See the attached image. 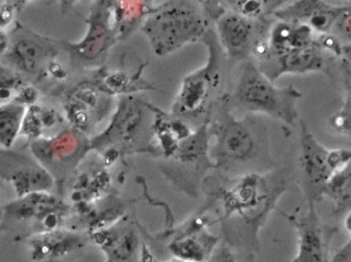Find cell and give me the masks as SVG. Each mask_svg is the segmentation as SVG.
<instances>
[{"label": "cell", "instance_id": "10", "mask_svg": "<svg viewBox=\"0 0 351 262\" xmlns=\"http://www.w3.org/2000/svg\"><path fill=\"white\" fill-rule=\"evenodd\" d=\"M215 22L224 53L237 61L249 60L258 41L263 38L264 29L258 20L241 16L227 8Z\"/></svg>", "mask_w": 351, "mask_h": 262}, {"label": "cell", "instance_id": "4", "mask_svg": "<svg viewBox=\"0 0 351 262\" xmlns=\"http://www.w3.org/2000/svg\"><path fill=\"white\" fill-rule=\"evenodd\" d=\"M206 16L200 2H167L147 16L142 30L156 53L166 56L200 38L206 32Z\"/></svg>", "mask_w": 351, "mask_h": 262}, {"label": "cell", "instance_id": "34", "mask_svg": "<svg viewBox=\"0 0 351 262\" xmlns=\"http://www.w3.org/2000/svg\"><path fill=\"white\" fill-rule=\"evenodd\" d=\"M344 226H346V230L351 234V211L348 212V215H346Z\"/></svg>", "mask_w": 351, "mask_h": 262}, {"label": "cell", "instance_id": "13", "mask_svg": "<svg viewBox=\"0 0 351 262\" xmlns=\"http://www.w3.org/2000/svg\"><path fill=\"white\" fill-rule=\"evenodd\" d=\"M10 36V49L5 53L10 68L30 75L40 74L55 56V47L49 39L43 38L20 26Z\"/></svg>", "mask_w": 351, "mask_h": 262}, {"label": "cell", "instance_id": "21", "mask_svg": "<svg viewBox=\"0 0 351 262\" xmlns=\"http://www.w3.org/2000/svg\"><path fill=\"white\" fill-rule=\"evenodd\" d=\"M27 107L16 102L0 105V146L8 150L21 133Z\"/></svg>", "mask_w": 351, "mask_h": 262}, {"label": "cell", "instance_id": "30", "mask_svg": "<svg viewBox=\"0 0 351 262\" xmlns=\"http://www.w3.org/2000/svg\"><path fill=\"white\" fill-rule=\"evenodd\" d=\"M335 24H337L340 33L351 41V5L348 6L346 12L340 16Z\"/></svg>", "mask_w": 351, "mask_h": 262}, {"label": "cell", "instance_id": "33", "mask_svg": "<svg viewBox=\"0 0 351 262\" xmlns=\"http://www.w3.org/2000/svg\"><path fill=\"white\" fill-rule=\"evenodd\" d=\"M342 56H344L351 64V43L343 45V53H342Z\"/></svg>", "mask_w": 351, "mask_h": 262}, {"label": "cell", "instance_id": "29", "mask_svg": "<svg viewBox=\"0 0 351 262\" xmlns=\"http://www.w3.org/2000/svg\"><path fill=\"white\" fill-rule=\"evenodd\" d=\"M19 2L5 1L0 4V29L3 30L6 27L10 26V23L14 21L16 14V5Z\"/></svg>", "mask_w": 351, "mask_h": 262}, {"label": "cell", "instance_id": "14", "mask_svg": "<svg viewBox=\"0 0 351 262\" xmlns=\"http://www.w3.org/2000/svg\"><path fill=\"white\" fill-rule=\"evenodd\" d=\"M90 242L96 244L106 257L105 262H141L143 242L135 224L125 217L112 226L90 234Z\"/></svg>", "mask_w": 351, "mask_h": 262}, {"label": "cell", "instance_id": "36", "mask_svg": "<svg viewBox=\"0 0 351 262\" xmlns=\"http://www.w3.org/2000/svg\"><path fill=\"white\" fill-rule=\"evenodd\" d=\"M348 100H350L351 102V80H350V82H348Z\"/></svg>", "mask_w": 351, "mask_h": 262}, {"label": "cell", "instance_id": "24", "mask_svg": "<svg viewBox=\"0 0 351 262\" xmlns=\"http://www.w3.org/2000/svg\"><path fill=\"white\" fill-rule=\"evenodd\" d=\"M332 127L340 133H351V102L348 100L346 107L339 112L335 113L330 119Z\"/></svg>", "mask_w": 351, "mask_h": 262}, {"label": "cell", "instance_id": "9", "mask_svg": "<svg viewBox=\"0 0 351 262\" xmlns=\"http://www.w3.org/2000/svg\"><path fill=\"white\" fill-rule=\"evenodd\" d=\"M287 217L298 234V251L291 262H331L330 246L337 230L322 222L315 204L308 203L306 213Z\"/></svg>", "mask_w": 351, "mask_h": 262}, {"label": "cell", "instance_id": "28", "mask_svg": "<svg viewBox=\"0 0 351 262\" xmlns=\"http://www.w3.org/2000/svg\"><path fill=\"white\" fill-rule=\"evenodd\" d=\"M37 99H38V92L36 88L31 86H25L24 88H21L20 92L14 98V102L28 108V107L35 105Z\"/></svg>", "mask_w": 351, "mask_h": 262}, {"label": "cell", "instance_id": "16", "mask_svg": "<svg viewBox=\"0 0 351 262\" xmlns=\"http://www.w3.org/2000/svg\"><path fill=\"white\" fill-rule=\"evenodd\" d=\"M112 29L109 26L108 10L102 6L90 16V28L84 40L78 43L63 41L62 45L69 53L72 61L88 64L100 59L106 51L109 41H112Z\"/></svg>", "mask_w": 351, "mask_h": 262}, {"label": "cell", "instance_id": "27", "mask_svg": "<svg viewBox=\"0 0 351 262\" xmlns=\"http://www.w3.org/2000/svg\"><path fill=\"white\" fill-rule=\"evenodd\" d=\"M208 262H239L237 254L226 244L222 242L215 249Z\"/></svg>", "mask_w": 351, "mask_h": 262}, {"label": "cell", "instance_id": "26", "mask_svg": "<svg viewBox=\"0 0 351 262\" xmlns=\"http://www.w3.org/2000/svg\"><path fill=\"white\" fill-rule=\"evenodd\" d=\"M315 43L319 49H328L335 55L342 56V53H343V45L341 41L335 35L330 34V33L319 34V38L317 40H315Z\"/></svg>", "mask_w": 351, "mask_h": 262}, {"label": "cell", "instance_id": "3", "mask_svg": "<svg viewBox=\"0 0 351 262\" xmlns=\"http://www.w3.org/2000/svg\"><path fill=\"white\" fill-rule=\"evenodd\" d=\"M224 98L233 113L267 115L294 125L298 117L297 103L302 94L293 86L276 88L253 62L245 60L237 68Z\"/></svg>", "mask_w": 351, "mask_h": 262}, {"label": "cell", "instance_id": "6", "mask_svg": "<svg viewBox=\"0 0 351 262\" xmlns=\"http://www.w3.org/2000/svg\"><path fill=\"white\" fill-rule=\"evenodd\" d=\"M146 111L135 99L128 98L117 109L112 121L104 133L95 138L88 147L108 148L113 152H127L139 147V140L152 139L154 123H148ZM145 143V141H143Z\"/></svg>", "mask_w": 351, "mask_h": 262}, {"label": "cell", "instance_id": "11", "mask_svg": "<svg viewBox=\"0 0 351 262\" xmlns=\"http://www.w3.org/2000/svg\"><path fill=\"white\" fill-rule=\"evenodd\" d=\"M300 166L308 203L322 201L324 191L333 172L328 165L329 150L322 145L304 121H300Z\"/></svg>", "mask_w": 351, "mask_h": 262}, {"label": "cell", "instance_id": "18", "mask_svg": "<svg viewBox=\"0 0 351 262\" xmlns=\"http://www.w3.org/2000/svg\"><path fill=\"white\" fill-rule=\"evenodd\" d=\"M33 154L39 163L47 170L60 163H67L80 154L84 145V139L80 133L66 131L49 140H36L31 144Z\"/></svg>", "mask_w": 351, "mask_h": 262}, {"label": "cell", "instance_id": "35", "mask_svg": "<svg viewBox=\"0 0 351 262\" xmlns=\"http://www.w3.org/2000/svg\"><path fill=\"white\" fill-rule=\"evenodd\" d=\"M137 8H132V14H136V12H137V10H138ZM125 18L128 19V21H131V20H133V21L135 20L136 21V20H137V19L134 18V16H125ZM125 18H123V19H125Z\"/></svg>", "mask_w": 351, "mask_h": 262}, {"label": "cell", "instance_id": "25", "mask_svg": "<svg viewBox=\"0 0 351 262\" xmlns=\"http://www.w3.org/2000/svg\"><path fill=\"white\" fill-rule=\"evenodd\" d=\"M351 162V150H344V148H339V150H329L328 154V165L332 172H337L341 170L342 168L350 164Z\"/></svg>", "mask_w": 351, "mask_h": 262}, {"label": "cell", "instance_id": "12", "mask_svg": "<svg viewBox=\"0 0 351 262\" xmlns=\"http://www.w3.org/2000/svg\"><path fill=\"white\" fill-rule=\"evenodd\" d=\"M27 242L32 262H74L84 254L90 240L80 233L59 228L29 237Z\"/></svg>", "mask_w": 351, "mask_h": 262}, {"label": "cell", "instance_id": "17", "mask_svg": "<svg viewBox=\"0 0 351 262\" xmlns=\"http://www.w3.org/2000/svg\"><path fill=\"white\" fill-rule=\"evenodd\" d=\"M110 105V97L102 88L82 86L70 97L66 109L71 123L84 132L103 119Z\"/></svg>", "mask_w": 351, "mask_h": 262}, {"label": "cell", "instance_id": "20", "mask_svg": "<svg viewBox=\"0 0 351 262\" xmlns=\"http://www.w3.org/2000/svg\"><path fill=\"white\" fill-rule=\"evenodd\" d=\"M324 197L333 202L336 214L351 211V162L332 175L326 185Z\"/></svg>", "mask_w": 351, "mask_h": 262}, {"label": "cell", "instance_id": "2", "mask_svg": "<svg viewBox=\"0 0 351 262\" xmlns=\"http://www.w3.org/2000/svg\"><path fill=\"white\" fill-rule=\"evenodd\" d=\"M206 125L208 156L215 168L230 178L257 174L253 167L261 147L252 115L237 117L224 96L219 97L210 107Z\"/></svg>", "mask_w": 351, "mask_h": 262}, {"label": "cell", "instance_id": "32", "mask_svg": "<svg viewBox=\"0 0 351 262\" xmlns=\"http://www.w3.org/2000/svg\"><path fill=\"white\" fill-rule=\"evenodd\" d=\"M10 49V36L0 29V57L5 55Z\"/></svg>", "mask_w": 351, "mask_h": 262}, {"label": "cell", "instance_id": "23", "mask_svg": "<svg viewBox=\"0 0 351 262\" xmlns=\"http://www.w3.org/2000/svg\"><path fill=\"white\" fill-rule=\"evenodd\" d=\"M24 86V80L19 72L8 66L0 65V105L14 102Z\"/></svg>", "mask_w": 351, "mask_h": 262}, {"label": "cell", "instance_id": "5", "mask_svg": "<svg viewBox=\"0 0 351 262\" xmlns=\"http://www.w3.org/2000/svg\"><path fill=\"white\" fill-rule=\"evenodd\" d=\"M67 210V206L61 200L49 193L16 198L4 206L0 228L25 224L35 230L34 235L51 232L62 228Z\"/></svg>", "mask_w": 351, "mask_h": 262}, {"label": "cell", "instance_id": "8", "mask_svg": "<svg viewBox=\"0 0 351 262\" xmlns=\"http://www.w3.org/2000/svg\"><path fill=\"white\" fill-rule=\"evenodd\" d=\"M0 178L10 181L16 198L49 193L55 184L53 175L29 156L0 150Z\"/></svg>", "mask_w": 351, "mask_h": 262}, {"label": "cell", "instance_id": "19", "mask_svg": "<svg viewBox=\"0 0 351 262\" xmlns=\"http://www.w3.org/2000/svg\"><path fill=\"white\" fill-rule=\"evenodd\" d=\"M219 239L204 233L202 228L175 238L170 250L182 262H208L218 246Z\"/></svg>", "mask_w": 351, "mask_h": 262}, {"label": "cell", "instance_id": "7", "mask_svg": "<svg viewBox=\"0 0 351 262\" xmlns=\"http://www.w3.org/2000/svg\"><path fill=\"white\" fill-rule=\"evenodd\" d=\"M219 49H210V61L208 66L186 78L181 92L174 105V117L179 119H195L210 112L213 103L210 97L219 84Z\"/></svg>", "mask_w": 351, "mask_h": 262}, {"label": "cell", "instance_id": "15", "mask_svg": "<svg viewBox=\"0 0 351 262\" xmlns=\"http://www.w3.org/2000/svg\"><path fill=\"white\" fill-rule=\"evenodd\" d=\"M325 66L322 49L313 43L304 49H294L278 57L260 60V71L274 82V80L285 73H309L323 70Z\"/></svg>", "mask_w": 351, "mask_h": 262}, {"label": "cell", "instance_id": "22", "mask_svg": "<svg viewBox=\"0 0 351 262\" xmlns=\"http://www.w3.org/2000/svg\"><path fill=\"white\" fill-rule=\"evenodd\" d=\"M58 121V115L51 109L39 105L27 108L26 115L23 119L21 133L29 140L36 141L40 139L41 134L47 128L53 127Z\"/></svg>", "mask_w": 351, "mask_h": 262}, {"label": "cell", "instance_id": "31", "mask_svg": "<svg viewBox=\"0 0 351 262\" xmlns=\"http://www.w3.org/2000/svg\"><path fill=\"white\" fill-rule=\"evenodd\" d=\"M331 262H351V239L334 254Z\"/></svg>", "mask_w": 351, "mask_h": 262}, {"label": "cell", "instance_id": "1", "mask_svg": "<svg viewBox=\"0 0 351 262\" xmlns=\"http://www.w3.org/2000/svg\"><path fill=\"white\" fill-rule=\"evenodd\" d=\"M229 184L221 191L222 211L220 220L224 232V243L239 252L243 249L251 255L259 251V230L267 220L276 202L287 191L284 181H272L259 174L245 175L237 178H229Z\"/></svg>", "mask_w": 351, "mask_h": 262}]
</instances>
